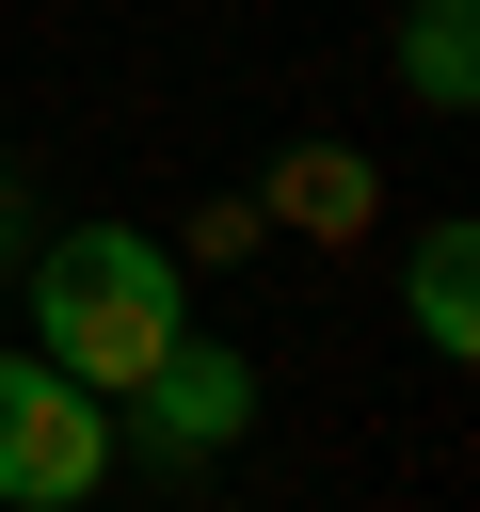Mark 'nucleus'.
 I'll list each match as a JSON object with an SVG mask.
<instances>
[{"label":"nucleus","instance_id":"nucleus-1","mask_svg":"<svg viewBox=\"0 0 480 512\" xmlns=\"http://www.w3.org/2000/svg\"><path fill=\"white\" fill-rule=\"evenodd\" d=\"M16 304H32V352L96 400H128L176 336H192V256L144 240V224H32L16 256Z\"/></svg>","mask_w":480,"mask_h":512},{"label":"nucleus","instance_id":"nucleus-2","mask_svg":"<svg viewBox=\"0 0 480 512\" xmlns=\"http://www.w3.org/2000/svg\"><path fill=\"white\" fill-rule=\"evenodd\" d=\"M112 480V400L48 352H0V512H80Z\"/></svg>","mask_w":480,"mask_h":512},{"label":"nucleus","instance_id":"nucleus-3","mask_svg":"<svg viewBox=\"0 0 480 512\" xmlns=\"http://www.w3.org/2000/svg\"><path fill=\"white\" fill-rule=\"evenodd\" d=\"M112 416H128V448H144V464H224V448L256 432V352L176 336V352H160V368H144Z\"/></svg>","mask_w":480,"mask_h":512},{"label":"nucleus","instance_id":"nucleus-4","mask_svg":"<svg viewBox=\"0 0 480 512\" xmlns=\"http://www.w3.org/2000/svg\"><path fill=\"white\" fill-rule=\"evenodd\" d=\"M400 304H416V352L464 368V352H480V224H432V240L400 256Z\"/></svg>","mask_w":480,"mask_h":512},{"label":"nucleus","instance_id":"nucleus-5","mask_svg":"<svg viewBox=\"0 0 480 512\" xmlns=\"http://www.w3.org/2000/svg\"><path fill=\"white\" fill-rule=\"evenodd\" d=\"M256 224H288V240H352V224H368V160H352V144H288V160L256 176Z\"/></svg>","mask_w":480,"mask_h":512},{"label":"nucleus","instance_id":"nucleus-6","mask_svg":"<svg viewBox=\"0 0 480 512\" xmlns=\"http://www.w3.org/2000/svg\"><path fill=\"white\" fill-rule=\"evenodd\" d=\"M400 96L416 112H480V0H416L400 16Z\"/></svg>","mask_w":480,"mask_h":512},{"label":"nucleus","instance_id":"nucleus-7","mask_svg":"<svg viewBox=\"0 0 480 512\" xmlns=\"http://www.w3.org/2000/svg\"><path fill=\"white\" fill-rule=\"evenodd\" d=\"M32 256V192H16V160H0V272Z\"/></svg>","mask_w":480,"mask_h":512}]
</instances>
